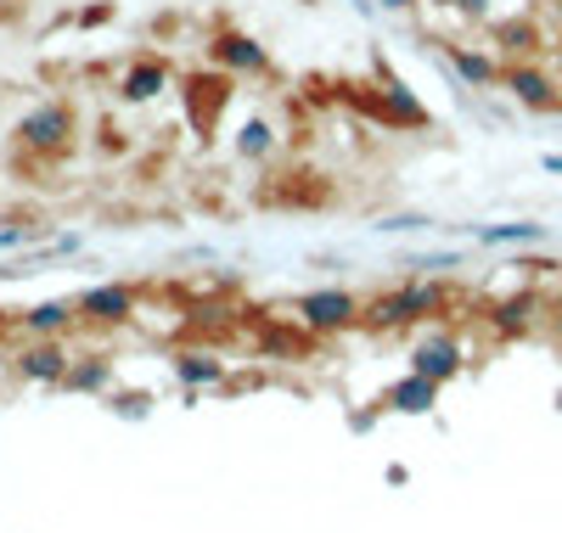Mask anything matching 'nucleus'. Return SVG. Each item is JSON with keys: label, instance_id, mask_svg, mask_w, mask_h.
<instances>
[{"label": "nucleus", "instance_id": "7", "mask_svg": "<svg viewBox=\"0 0 562 533\" xmlns=\"http://www.w3.org/2000/svg\"><path fill=\"white\" fill-rule=\"evenodd\" d=\"M68 365H74V360H68L63 343H34V349L18 354V376H29V382H63Z\"/></svg>", "mask_w": 562, "mask_h": 533}, {"label": "nucleus", "instance_id": "25", "mask_svg": "<svg viewBox=\"0 0 562 533\" xmlns=\"http://www.w3.org/2000/svg\"><path fill=\"white\" fill-rule=\"evenodd\" d=\"M434 7H450V0H434Z\"/></svg>", "mask_w": 562, "mask_h": 533}, {"label": "nucleus", "instance_id": "3", "mask_svg": "<svg viewBox=\"0 0 562 533\" xmlns=\"http://www.w3.org/2000/svg\"><path fill=\"white\" fill-rule=\"evenodd\" d=\"M299 320L310 331H344L360 320V298L355 293H338V286H321V293H304L299 298Z\"/></svg>", "mask_w": 562, "mask_h": 533}, {"label": "nucleus", "instance_id": "15", "mask_svg": "<svg viewBox=\"0 0 562 533\" xmlns=\"http://www.w3.org/2000/svg\"><path fill=\"white\" fill-rule=\"evenodd\" d=\"M175 376L198 387V382H220V376H225V365H220L214 354H180V360H175Z\"/></svg>", "mask_w": 562, "mask_h": 533}, {"label": "nucleus", "instance_id": "13", "mask_svg": "<svg viewBox=\"0 0 562 533\" xmlns=\"http://www.w3.org/2000/svg\"><path fill=\"white\" fill-rule=\"evenodd\" d=\"M74 320H79V304H40V309L23 315V331H29V337H57V331H68Z\"/></svg>", "mask_w": 562, "mask_h": 533}, {"label": "nucleus", "instance_id": "8", "mask_svg": "<svg viewBox=\"0 0 562 533\" xmlns=\"http://www.w3.org/2000/svg\"><path fill=\"white\" fill-rule=\"evenodd\" d=\"M214 63L231 68V73H265V68H270L265 52H259L248 34H220V39H214Z\"/></svg>", "mask_w": 562, "mask_h": 533}, {"label": "nucleus", "instance_id": "5", "mask_svg": "<svg viewBox=\"0 0 562 533\" xmlns=\"http://www.w3.org/2000/svg\"><path fill=\"white\" fill-rule=\"evenodd\" d=\"M501 84L518 95L524 107H557V79H551L546 68H535V63H512Z\"/></svg>", "mask_w": 562, "mask_h": 533}, {"label": "nucleus", "instance_id": "23", "mask_svg": "<svg viewBox=\"0 0 562 533\" xmlns=\"http://www.w3.org/2000/svg\"><path fill=\"white\" fill-rule=\"evenodd\" d=\"M551 18H557V23H562V0H551Z\"/></svg>", "mask_w": 562, "mask_h": 533}, {"label": "nucleus", "instance_id": "21", "mask_svg": "<svg viewBox=\"0 0 562 533\" xmlns=\"http://www.w3.org/2000/svg\"><path fill=\"white\" fill-rule=\"evenodd\" d=\"M461 18H490V0H450Z\"/></svg>", "mask_w": 562, "mask_h": 533}, {"label": "nucleus", "instance_id": "9", "mask_svg": "<svg viewBox=\"0 0 562 533\" xmlns=\"http://www.w3.org/2000/svg\"><path fill=\"white\" fill-rule=\"evenodd\" d=\"M164 90H169V68H164V63H135V68L119 79L124 102H158Z\"/></svg>", "mask_w": 562, "mask_h": 533}, {"label": "nucleus", "instance_id": "16", "mask_svg": "<svg viewBox=\"0 0 562 533\" xmlns=\"http://www.w3.org/2000/svg\"><path fill=\"white\" fill-rule=\"evenodd\" d=\"M270 152V124L265 118H248L237 129V158H265Z\"/></svg>", "mask_w": 562, "mask_h": 533}, {"label": "nucleus", "instance_id": "17", "mask_svg": "<svg viewBox=\"0 0 562 533\" xmlns=\"http://www.w3.org/2000/svg\"><path fill=\"white\" fill-rule=\"evenodd\" d=\"M479 241H490V248H501V241H540V225H484Z\"/></svg>", "mask_w": 562, "mask_h": 533}, {"label": "nucleus", "instance_id": "6", "mask_svg": "<svg viewBox=\"0 0 562 533\" xmlns=\"http://www.w3.org/2000/svg\"><path fill=\"white\" fill-rule=\"evenodd\" d=\"M411 371H422V376H434V382L456 376V371H461V343H456V337H445V331H434L428 343H422V349L411 354Z\"/></svg>", "mask_w": 562, "mask_h": 533}, {"label": "nucleus", "instance_id": "1", "mask_svg": "<svg viewBox=\"0 0 562 533\" xmlns=\"http://www.w3.org/2000/svg\"><path fill=\"white\" fill-rule=\"evenodd\" d=\"M445 304H450V293H445L439 281H405V286H394V293L371 298L366 326L400 331V326H416V320H428V315H445Z\"/></svg>", "mask_w": 562, "mask_h": 533}, {"label": "nucleus", "instance_id": "24", "mask_svg": "<svg viewBox=\"0 0 562 533\" xmlns=\"http://www.w3.org/2000/svg\"><path fill=\"white\" fill-rule=\"evenodd\" d=\"M551 315H557V331H562V298H557V309H551Z\"/></svg>", "mask_w": 562, "mask_h": 533}, {"label": "nucleus", "instance_id": "11", "mask_svg": "<svg viewBox=\"0 0 562 533\" xmlns=\"http://www.w3.org/2000/svg\"><path fill=\"white\" fill-rule=\"evenodd\" d=\"M535 309H540V298H535V293H518V298H506V304L490 309V326H495L501 337H524V331L535 326Z\"/></svg>", "mask_w": 562, "mask_h": 533}, {"label": "nucleus", "instance_id": "20", "mask_svg": "<svg viewBox=\"0 0 562 533\" xmlns=\"http://www.w3.org/2000/svg\"><path fill=\"white\" fill-rule=\"evenodd\" d=\"M29 236H34L29 225H0V253H12V248H23Z\"/></svg>", "mask_w": 562, "mask_h": 533}, {"label": "nucleus", "instance_id": "14", "mask_svg": "<svg viewBox=\"0 0 562 533\" xmlns=\"http://www.w3.org/2000/svg\"><path fill=\"white\" fill-rule=\"evenodd\" d=\"M495 39H501V52H506L512 63H529V52L540 45L535 23H501V29H495Z\"/></svg>", "mask_w": 562, "mask_h": 533}, {"label": "nucleus", "instance_id": "12", "mask_svg": "<svg viewBox=\"0 0 562 533\" xmlns=\"http://www.w3.org/2000/svg\"><path fill=\"white\" fill-rule=\"evenodd\" d=\"M450 63H456V73H461L467 84H479V90H490V84H501V79H506V68H501L495 57L467 52V45H450Z\"/></svg>", "mask_w": 562, "mask_h": 533}, {"label": "nucleus", "instance_id": "4", "mask_svg": "<svg viewBox=\"0 0 562 533\" xmlns=\"http://www.w3.org/2000/svg\"><path fill=\"white\" fill-rule=\"evenodd\" d=\"M74 304H79V320H90V326H124V320H135V293H130V286H90V293H79Z\"/></svg>", "mask_w": 562, "mask_h": 533}, {"label": "nucleus", "instance_id": "19", "mask_svg": "<svg viewBox=\"0 0 562 533\" xmlns=\"http://www.w3.org/2000/svg\"><path fill=\"white\" fill-rule=\"evenodd\" d=\"M68 387H102L108 382V365L102 360H85V365H68V376H63Z\"/></svg>", "mask_w": 562, "mask_h": 533}, {"label": "nucleus", "instance_id": "18", "mask_svg": "<svg viewBox=\"0 0 562 533\" xmlns=\"http://www.w3.org/2000/svg\"><path fill=\"white\" fill-rule=\"evenodd\" d=\"M389 107H394V118H400V124H422V118H428V113H422V107L411 102V90H405V84H389Z\"/></svg>", "mask_w": 562, "mask_h": 533}, {"label": "nucleus", "instance_id": "2", "mask_svg": "<svg viewBox=\"0 0 562 533\" xmlns=\"http://www.w3.org/2000/svg\"><path fill=\"white\" fill-rule=\"evenodd\" d=\"M74 129H79V118H74L68 102H40L18 124V147L34 152V158H57V152L74 147Z\"/></svg>", "mask_w": 562, "mask_h": 533}, {"label": "nucleus", "instance_id": "10", "mask_svg": "<svg viewBox=\"0 0 562 533\" xmlns=\"http://www.w3.org/2000/svg\"><path fill=\"white\" fill-rule=\"evenodd\" d=\"M434 399H439V382H434V376H422V371H411L405 382H394V394H389V405L405 410V416L434 410Z\"/></svg>", "mask_w": 562, "mask_h": 533}, {"label": "nucleus", "instance_id": "22", "mask_svg": "<svg viewBox=\"0 0 562 533\" xmlns=\"http://www.w3.org/2000/svg\"><path fill=\"white\" fill-rule=\"evenodd\" d=\"M383 7H389V12H411V7H416V0H383Z\"/></svg>", "mask_w": 562, "mask_h": 533}]
</instances>
